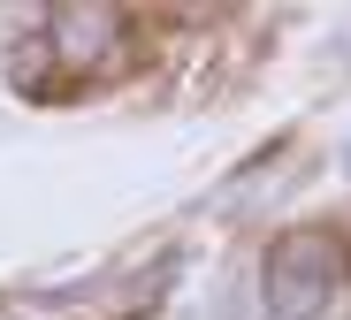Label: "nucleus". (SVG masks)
<instances>
[{
	"mask_svg": "<svg viewBox=\"0 0 351 320\" xmlns=\"http://www.w3.org/2000/svg\"><path fill=\"white\" fill-rule=\"evenodd\" d=\"M114 31H123L114 8H62L53 16V38H62L69 61H99V46H84V38H114Z\"/></svg>",
	"mask_w": 351,
	"mask_h": 320,
	"instance_id": "2",
	"label": "nucleus"
},
{
	"mask_svg": "<svg viewBox=\"0 0 351 320\" xmlns=\"http://www.w3.org/2000/svg\"><path fill=\"white\" fill-rule=\"evenodd\" d=\"M260 275H267V312L275 320H313L328 305L336 275H343V244L328 229H290V236L267 244V267Z\"/></svg>",
	"mask_w": 351,
	"mask_h": 320,
	"instance_id": "1",
	"label": "nucleus"
}]
</instances>
